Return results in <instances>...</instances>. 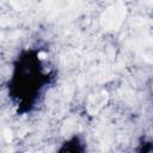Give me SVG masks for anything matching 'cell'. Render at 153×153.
<instances>
[{
    "instance_id": "cell-1",
    "label": "cell",
    "mask_w": 153,
    "mask_h": 153,
    "mask_svg": "<svg viewBox=\"0 0 153 153\" xmlns=\"http://www.w3.org/2000/svg\"><path fill=\"white\" fill-rule=\"evenodd\" d=\"M126 16V7L122 4H116L111 7H109L103 17H102V25L109 30L116 29L123 20Z\"/></svg>"
},
{
    "instance_id": "cell-2",
    "label": "cell",
    "mask_w": 153,
    "mask_h": 153,
    "mask_svg": "<svg viewBox=\"0 0 153 153\" xmlns=\"http://www.w3.org/2000/svg\"><path fill=\"white\" fill-rule=\"evenodd\" d=\"M5 139H6V141H11V139H12L11 130H5Z\"/></svg>"
},
{
    "instance_id": "cell-3",
    "label": "cell",
    "mask_w": 153,
    "mask_h": 153,
    "mask_svg": "<svg viewBox=\"0 0 153 153\" xmlns=\"http://www.w3.org/2000/svg\"><path fill=\"white\" fill-rule=\"evenodd\" d=\"M38 57H39L41 60H43V59L47 57V54H45L44 51H41V53H38Z\"/></svg>"
}]
</instances>
